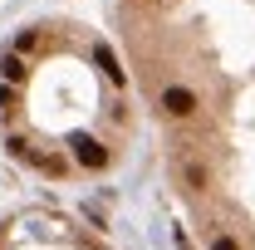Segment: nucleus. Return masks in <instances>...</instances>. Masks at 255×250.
Masks as SVG:
<instances>
[{
  "instance_id": "f257e3e1",
  "label": "nucleus",
  "mask_w": 255,
  "mask_h": 250,
  "mask_svg": "<svg viewBox=\"0 0 255 250\" xmlns=\"http://www.w3.org/2000/svg\"><path fill=\"white\" fill-rule=\"evenodd\" d=\"M123 108V69L79 25H25L0 54L5 147L44 177L103 172L132 132Z\"/></svg>"
},
{
  "instance_id": "f03ea898",
  "label": "nucleus",
  "mask_w": 255,
  "mask_h": 250,
  "mask_svg": "<svg viewBox=\"0 0 255 250\" xmlns=\"http://www.w3.org/2000/svg\"><path fill=\"white\" fill-rule=\"evenodd\" d=\"M0 250H98L74 221L54 216V211H20V216L0 221Z\"/></svg>"
}]
</instances>
